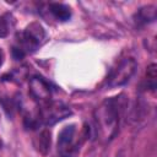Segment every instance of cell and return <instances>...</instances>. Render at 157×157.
Listing matches in <instances>:
<instances>
[{
	"label": "cell",
	"mask_w": 157,
	"mask_h": 157,
	"mask_svg": "<svg viewBox=\"0 0 157 157\" xmlns=\"http://www.w3.org/2000/svg\"><path fill=\"white\" fill-rule=\"evenodd\" d=\"M136 21L137 23H147L156 20V6L148 5L141 7L136 13Z\"/></svg>",
	"instance_id": "ba28073f"
},
{
	"label": "cell",
	"mask_w": 157,
	"mask_h": 157,
	"mask_svg": "<svg viewBox=\"0 0 157 157\" xmlns=\"http://www.w3.org/2000/svg\"><path fill=\"white\" fill-rule=\"evenodd\" d=\"M29 91H31V93L34 98L40 99V101L48 99L50 97V93H52L49 83L43 77H39V76H34V77L31 78Z\"/></svg>",
	"instance_id": "8992f818"
},
{
	"label": "cell",
	"mask_w": 157,
	"mask_h": 157,
	"mask_svg": "<svg viewBox=\"0 0 157 157\" xmlns=\"http://www.w3.org/2000/svg\"><path fill=\"white\" fill-rule=\"evenodd\" d=\"M10 32V23L6 16H0V38H4Z\"/></svg>",
	"instance_id": "8fae6325"
},
{
	"label": "cell",
	"mask_w": 157,
	"mask_h": 157,
	"mask_svg": "<svg viewBox=\"0 0 157 157\" xmlns=\"http://www.w3.org/2000/svg\"><path fill=\"white\" fill-rule=\"evenodd\" d=\"M117 157H121V153H119V155H117Z\"/></svg>",
	"instance_id": "4fadbf2b"
},
{
	"label": "cell",
	"mask_w": 157,
	"mask_h": 157,
	"mask_svg": "<svg viewBox=\"0 0 157 157\" xmlns=\"http://www.w3.org/2000/svg\"><path fill=\"white\" fill-rule=\"evenodd\" d=\"M36 147L42 155H47L50 150V132L48 130H43L36 141Z\"/></svg>",
	"instance_id": "9c48e42d"
},
{
	"label": "cell",
	"mask_w": 157,
	"mask_h": 157,
	"mask_svg": "<svg viewBox=\"0 0 157 157\" xmlns=\"http://www.w3.org/2000/svg\"><path fill=\"white\" fill-rule=\"evenodd\" d=\"M4 59H5V54H4L2 49L0 48V66L2 65V63H4Z\"/></svg>",
	"instance_id": "7c38bea8"
},
{
	"label": "cell",
	"mask_w": 157,
	"mask_h": 157,
	"mask_svg": "<svg viewBox=\"0 0 157 157\" xmlns=\"http://www.w3.org/2000/svg\"><path fill=\"white\" fill-rule=\"evenodd\" d=\"M146 88L150 91H155L157 87V66L156 64H151L146 71Z\"/></svg>",
	"instance_id": "30bf717a"
},
{
	"label": "cell",
	"mask_w": 157,
	"mask_h": 157,
	"mask_svg": "<svg viewBox=\"0 0 157 157\" xmlns=\"http://www.w3.org/2000/svg\"><path fill=\"white\" fill-rule=\"evenodd\" d=\"M125 108L124 94L107 98L94 112L97 134L104 141L112 140L119 129L120 117Z\"/></svg>",
	"instance_id": "6da1fadb"
},
{
	"label": "cell",
	"mask_w": 157,
	"mask_h": 157,
	"mask_svg": "<svg viewBox=\"0 0 157 157\" xmlns=\"http://www.w3.org/2000/svg\"><path fill=\"white\" fill-rule=\"evenodd\" d=\"M136 61L132 58H125L123 59L118 66L115 69H113V71L110 72L109 77H108V86L109 87H119L125 85L126 82L130 81V78L132 77V75L136 71Z\"/></svg>",
	"instance_id": "3957f363"
},
{
	"label": "cell",
	"mask_w": 157,
	"mask_h": 157,
	"mask_svg": "<svg viewBox=\"0 0 157 157\" xmlns=\"http://www.w3.org/2000/svg\"><path fill=\"white\" fill-rule=\"evenodd\" d=\"M49 11L50 13L58 20V21H67L71 17V11L70 7L64 5V4H59V2H53L49 5Z\"/></svg>",
	"instance_id": "52a82bcc"
},
{
	"label": "cell",
	"mask_w": 157,
	"mask_h": 157,
	"mask_svg": "<svg viewBox=\"0 0 157 157\" xmlns=\"http://www.w3.org/2000/svg\"><path fill=\"white\" fill-rule=\"evenodd\" d=\"M70 114H71V110L66 105H64L61 103H52V104H48L42 110L39 120H42L45 125H53V124L65 119Z\"/></svg>",
	"instance_id": "277c9868"
},
{
	"label": "cell",
	"mask_w": 157,
	"mask_h": 157,
	"mask_svg": "<svg viewBox=\"0 0 157 157\" xmlns=\"http://www.w3.org/2000/svg\"><path fill=\"white\" fill-rule=\"evenodd\" d=\"M45 36L47 34L43 26L38 22H32L22 32L18 39V47H15V49H17L25 56L27 53L34 52L43 43Z\"/></svg>",
	"instance_id": "7a4b0ae2"
},
{
	"label": "cell",
	"mask_w": 157,
	"mask_h": 157,
	"mask_svg": "<svg viewBox=\"0 0 157 157\" xmlns=\"http://www.w3.org/2000/svg\"><path fill=\"white\" fill-rule=\"evenodd\" d=\"M75 131L76 128L75 125H67L65 126L58 136V150L64 157H70L72 151L75 150L74 147V139H75Z\"/></svg>",
	"instance_id": "5b68a950"
}]
</instances>
